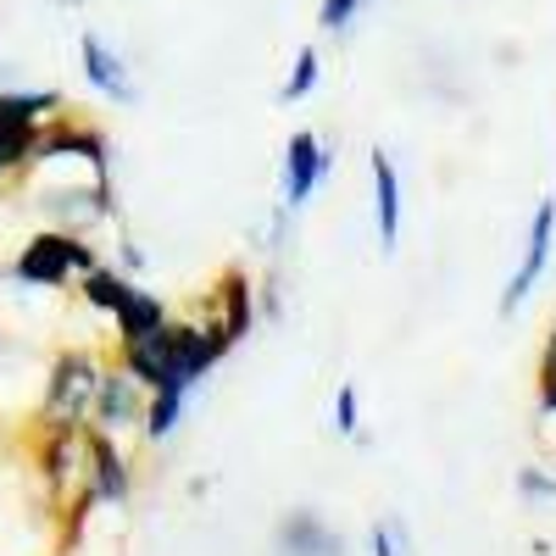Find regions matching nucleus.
Instances as JSON below:
<instances>
[{
    "instance_id": "f257e3e1",
    "label": "nucleus",
    "mask_w": 556,
    "mask_h": 556,
    "mask_svg": "<svg viewBox=\"0 0 556 556\" xmlns=\"http://www.w3.org/2000/svg\"><path fill=\"white\" fill-rule=\"evenodd\" d=\"M34 462H39V479L51 490V506L62 518L67 545L78 540L84 518L96 513V445H89V424L84 429H39L34 440Z\"/></svg>"
},
{
    "instance_id": "f03ea898",
    "label": "nucleus",
    "mask_w": 556,
    "mask_h": 556,
    "mask_svg": "<svg viewBox=\"0 0 556 556\" xmlns=\"http://www.w3.org/2000/svg\"><path fill=\"white\" fill-rule=\"evenodd\" d=\"M101 374L106 367L89 351H62L45 374V395H39V429H84L96 417V395H101Z\"/></svg>"
},
{
    "instance_id": "7ed1b4c3",
    "label": "nucleus",
    "mask_w": 556,
    "mask_h": 556,
    "mask_svg": "<svg viewBox=\"0 0 556 556\" xmlns=\"http://www.w3.org/2000/svg\"><path fill=\"white\" fill-rule=\"evenodd\" d=\"M89 267H101V256L84 235H73V228H39V235L17 251L12 278L28 290H62L73 278H84Z\"/></svg>"
},
{
    "instance_id": "20e7f679",
    "label": "nucleus",
    "mask_w": 556,
    "mask_h": 556,
    "mask_svg": "<svg viewBox=\"0 0 556 556\" xmlns=\"http://www.w3.org/2000/svg\"><path fill=\"white\" fill-rule=\"evenodd\" d=\"M551 245H556V195H540V206H534V217H529L523 262H518L513 278H506V290H501V317H513V312L534 295V285H540L545 267H551Z\"/></svg>"
},
{
    "instance_id": "39448f33",
    "label": "nucleus",
    "mask_w": 556,
    "mask_h": 556,
    "mask_svg": "<svg viewBox=\"0 0 556 556\" xmlns=\"http://www.w3.org/2000/svg\"><path fill=\"white\" fill-rule=\"evenodd\" d=\"M329 167H334L329 146H323L312 128H295L290 146H285V212H301L317 195V184H323Z\"/></svg>"
},
{
    "instance_id": "423d86ee",
    "label": "nucleus",
    "mask_w": 556,
    "mask_h": 556,
    "mask_svg": "<svg viewBox=\"0 0 556 556\" xmlns=\"http://www.w3.org/2000/svg\"><path fill=\"white\" fill-rule=\"evenodd\" d=\"M146 401L151 390L139 384L128 367H106L101 374V395H96V417H89V429L101 434H123L128 424H146Z\"/></svg>"
},
{
    "instance_id": "0eeeda50",
    "label": "nucleus",
    "mask_w": 556,
    "mask_h": 556,
    "mask_svg": "<svg viewBox=\"0 0 556 556\" xmlns=\"http://www.w3.org/2000/svg\"><path fill=\"white\" fill-rule=\"evenodd\" d=\"M78 67H84V84L96 89V96H106V101H117V106H134V101H139V89H134V78H128V62L112 51L96 28L78 34Z\"/></svg>"
},
{
    "instance_id": "6e6552de",
    "label": "nucleus",
    "mask_w": 556,
    "mask_h": 556,
    "mask_svg": "<svg viewBox=\"0 0 556 556\" xmlns=\"http://www.w3.org/2000/svg\"><path fill=\"white\" fill-rule=\"evenodd\" d=\"M117 356L123 367L146 384V390H162L173 384V356H178V340H173V317L156 323L151 334H134V340H117Z\"/></svg>"
},
{
    "instance_id": "1a4fd4ad",
    "label": "nucleus",
    "mask_w": 556,
    "mask_h": 556,
    "mask_svg": "<svg viewBox=\"0 0 556 556\" xmlns=\"http://www.w3.org/2000/svg\"><path fill=\"white\" fill-rule=\"evenodd\" d=\"M206 329L223 340V345H240L251 334V278L240 267H228L217 278V290L206 301Z\"/></svg>"
},
{
    "instance_id": "9d476101",
    "label": "nucleus",
    "mask_w": 556,
    "mask_h": 556,
    "mask_svg": "<svg viewBox=\"0 0 556 556\" xmlns=\"http://www.w3.org/2000/svg\"><path fill=\"white\" fill-rule=\"evenodd\" d=\"M367 173H374V223H379V251L390 256L401 245V173L384 151L367 156Z\"/></svg>"
},
{
    "instance_id": "9b49d317",
    "label": "nucleus",
    "mask_w": 556,
    "mask_h": 556,
    "mask_svg": "<svg viewBox=\"0 0 556 556\" xmlns=\"http://www.w3.org/2000/svg\"><path fill=\"white\" fill-rule=\"evenodd\" d=\"M278 556H345V540L317 513H290L278 523Z\"/></svg>"
},
{
    "instance_id": "f8f14e48",
    "label": "nucleus",
    "mask_w": 556,
    "mask_h": 556,
    "mask_svg": "<svg viewBox=\"0 0 556 556\" xmlns=\"http://www.w3.org/2000/svg\"><path fill=\"white\" fill-rule=\"evenodd\" d=\"M62 117V89H0V128H39Z\"/></svg>"
},
{
    "instance_id": "ddd939ff",
    "label": "nucleus",
    "mask_w": 556,
    "mask_h": 556,
    "mask_svg": "<svg viewBox=\"0 0 556 556\" xmlns=\"http://www.w3.org/2000/svg\"><path fill=\"white\" fill-rule=\"evenodd\" d=\"M89 445H96V501H101V506L128 501V462H123L117 440L101 434V429H89Z\"/></svg>"
},
{
    "instance_id": "4468645a",
    "label": "nucleus",
    "mask_w": 556,
    "mask_h": 556,
    "mask_svg": "<svg viewBox=\"0 0 556 556\" xmlns=\"http://www.w3.org/2000/svg\"><path fill=\"white\" fill-rule=\"evenodd\" d=\"M134 290H139L134 278H123V273H112V267H89V273L78 278L84 306H89V312H106V317H117V312L128 306V295H134Z\"/></svg>"
},
{
    "instance_id": "2eb2a0df",
    "label": "nucleus",
    "mask_w": 556,
    "mask_h": 556,
    "mask_svg": "<svg viewBox=\"0 0 556 556\" xmlns=\"http://www.w3.org/2000/svg\"><path fill=\"white\" fill-rule=\"evenodd\" d=\"M112 323H117V340H134V334H151L156 323H167V306H162V295H151V290H134L128 306H123Z\"/></svg>"
},
{
    "instance_id": "dca6fc26",
    "label": "nucleus",
    "mask_w": 556,
    "mask_h": 556,
    "mask_svg": "<svg viewBox=\"0 0 556 556\" xmlns=\"http://www.w3.org/2000/svg\"><path fill=\"white\" fill-rule=\"evenodd\" d=\"M45 128V123H39ZM39 128H0V184L28 173L34 162V146H39Z\"/></svg>"
},
{
    "instance_id": "f3484780",
    "label": "nucleus",
    "mask_w": 556,
    "mask_h": 556,
    "mask_svg": "<svg viewBox=\"0 0 556 556\" xmlns=\"http://www.w3.org/2000/svg\"><path fill=\"white\" fill-rule=\"evenodd\" d=\"M317 73H323V56L306 45V51L295 56V67H290V78L278 84V106H295V101H306L312 89H317Z\"/></svg>"
},
{
    "instance_id": "a211bd4d",
    "label": "nucleus",
    "mask_w": 556,
    "mask_h": 556,
    "mask_svg": "<svg viewBox=\"0 0 556 556\" xmlns=\"http://www.w3.org/2000/svg\"><path fill=\"white\" fill-rule=\"evenodd\" d=\"M540 424H556V329L540 356Z\"/></svg>"
},
{
    "instance_id": "6ab92c4d",
    "label": "nucleus",
    "mask_w": 556,
    "mask_h": 556,
    "mask_svg": "<svg viewBox=\"0 0 556 556\" xmlns=\"http://www.w3.org/2000/svg\"><path fill=\"white\" fill-rule=\"evenodd\" d=\"M356 12H362V0H323V7H317V28L323 34H345L356 23Z\"/></svg>"
},
{
    "instance_id": "aec40b11",
    "label": "nucleus",
    "mask_w": 556,
    "mask_h": 556,
    "mask_svg": "<svg viewBox=\"0 0 556 556\" xmlns=\"http://www.w3.org/2000/svg\"><path fill=\"white\" fill-rule=\"evenodd\" d=\"M362 429V395H356V384H340V395H334V434H356Z\"/></svg>"
},
{
    "instance_id": "412c9836",
    "label": "nucleus",
    "mask_w": 556,
    "mask_h": 556,
    "mask_svg": "<svg viewBox=\"0 0 556 556\" xmlns=\"http://www.w3.org/2000/svg\"><path fill=\"white\" fill-rule=\"evenodd\" d=\"M518 495H529V501H556V479H545L540 468H523V473H518Z\"/></svg>"
},
{
    "instance_id": "4be33fe9",
    "label": "nucleus",
    "mask_w": 556,
    "mask_h": 556,
    "mask_svg": "<svg viewBox=\"0 0 556 556\" xmlns=\"http://www.w3.org/2000/svg\"><path fill=\"white\" fill-rule=\"evenodd\" d=\"M374 556H401V523H374Z\"/></svg>"
},
{
    "instance_id": "5701e85b",
    "label": "nucleus",
    "mask_w": 556,
    "mask_h": 556,
    "mask_svg": "<svg viewBox=\"0 0 556 556\" xmlns=\"http://www.w3.org/2000/svg\"><path fill=\"white\" fill-rule=\"evenodd\" d=\"M51 7H84V0H51Z\"/></svg>"
},
{
    "instance_id": "b1692460",
    "label": "nucleus",
    "mask_w": 556,
    "mask_h": 556,
    "mask_svg": "<svg viewBox=\"0 0 556 556\" xmlns=\"http://www.w3.org/2000/svg\"><path fill=\"white\" fill-rule=\"evenodd\" d=\"M62 556H67V551H62Z\"/></svg>"
}]
</instances>
